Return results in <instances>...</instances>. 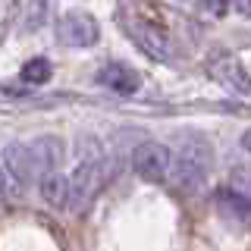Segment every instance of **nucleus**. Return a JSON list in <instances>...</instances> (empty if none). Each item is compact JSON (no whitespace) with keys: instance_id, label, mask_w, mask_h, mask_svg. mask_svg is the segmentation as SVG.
I'll return each instance as SVG.
<instances>
[{"instance_id":"f257e3e1","label":"nucleus","mask_w":251,"mask_h":251,"mask_svg":"<svg viewBox=\"0 0 251 251\" xmlns=\"http://www.w3.org/2000/svg\"><path fill=\"white\" fill-rule=\"evenodd\" d=\"M210 163H214V148H210V141L204 135H198V132H185V135L179 138L176 151H173V170H170L173 185L182 195H195L207 182Z\"/></svg>"},{"instance_id":"f03ea898","label":"nucleus","mask_w":251,"mask_h":251,"mask_svg":"<svg viewBox=\"0 0 251 251\" xmlns=\"http://www.w3.org/2000/svg\"><path fill=\"white\" fill-rule=\"evenodd\" d=\"M100 185H104V151H100V145L94 138H88V151L78 148V167L69 176V192H73L69 204L75 210L88 207L94 195L100 192Z\"/></svg>"},{"instance_id":"7ed1b4c3","label":"nucleus","mask_w":251,"mask_h":251,"mask_svg":"<svg viewBox=\"0 0 251 251\" xmlns=\"http://www.w3.org/2000/svg\"><path fill=\"white\" fill-rule=\"evenodd\" d=\"M132 170L141 182H167L170 170H173V151L163 141H141L132 151Z\"/></svg>"},{"instance_id":"20e7f679","label":"nucleus","mask_w":251,"mask_h":251,"mask_svg":"<svg viewBox=\"0 0 251 251\" xmlns=\"http://www.w3.org/2000/svg\"><path fill=\"white\" fill-rule=\"evenodd\" d=\"M57 38L66 47H94L100 41V25L91 13L73 10L57 22Z\"/></svg>"},{"instance_id":"39448f33","label":"nucleus","mask_w":251,"mask_h":251,"mask_svg":"<svg viewBox=\"0 0 251 251\" xmlns=\"http://www.w3.org/2000/svg\"><path fill=\"white\" fill-rule=\"evenodd\" d=\"M214 207L223 217V223H229L232 229H251V198H245L235 188H217L214 192Z\"/></svg>"},{"instance_id":"423d86ee","label":"nucleus","mask_w":251,"mask_h":251,"mask_svg":"<svg viewBox=\"0 0 251 251\" xmlns=\"http://www.w3.org/2000/svg\"><path fill=\"white\" fill-rule=\"evenodd\" d=\"M129 38L148 53V57H154V60H170V41H167V35L157 28V22L141 19V16H132V22H129Z\"/></svg>"},{"instance_id":"0eeeda50","label":"nucleus","mask_w":251,"mask_h":251,"mask_svg":"<svg viewBox=\"0 0 251 251\" xmlns=\"http://www.w3.org/2000/svg\"><path fill=\"white\" fill-rule=\"evenodd\" d=\"M31 154V167H35V179L47 176V173H57L60 160H63V141L57 135H41L28 145Z\"/></svg>"},{"instance_id":"6e6552de","label":"nucleus","mask_w":251,"mask_h":251,"mask_svg":"<svg viewBox=\"0 0 251 251\" xmlns=\"http://www.w3.org/2000/svg\"><path fill=\"white\" fill-rule=\"evenodd\" d=\"M98 82L104 85V88L116 91V94H135L141 88V75L129 66V63H120V60L104 63L100 73H98Z\"/></svg>"},{"instance_id":"1a4fd4ad","label":"nucleus","mask_w":251,"mask_h":251,"mask_svg":"<svg viewBox=\"0 0 251 251\" xmlns=\"http://www.w3.org/2000/svg\"><path fill=\"white\" fill-rule=\"evenodd\" d=\"M3 163H6V173H10L19 185H28L31 179H35V167H31L28 145H22V141H13V145L3 148Z\"/></svg>"},{"instance_id":"9d476101","label":"nucleus","mask_w":251,"mask_h":251,"mask_svg":"<svg viewBox=\"0 0 251 251\" xmlns=\"http://www.w3.org/2000/svg\"><path fill=\"white\" fill-rule=\"evenodd\" d=\"M38 188H41V198H44V204L47 207H66L69 204V176H63V173L57 170V173H47V176H41L38 179Z\"/></svg>"},{"instance_id":"9b49d317","label":"nucleus","mask_w":251,"mask_h":251,"mask_svg":"<svg viewBox=\"0 0 251 251\" xmlns=\"http://www.w3.org/2000/svg\"><path fill=\"white\" fill-rule=\"evenodd\" d=\"M50 73H53V66H50L47 57H31L25 66H22L19 78L25 85H44V82H50Z\"/></svg>"},{"instance_id":"f8f14e48","label":"nucleus","mask_w":251,"mask_h":251,"mask_svg":"<svg viewBox=\"0 0 251 251\" xmlns=\"http://www.w3.org/2000/svg\"><path fill=\"white\" fill-rule=\"evenodd\" d=\"M47 16H50V0H28V3H25V16H22V28H25V31L44 28Z\"/></svg>"},{"instance_id":"ddd939ff","label":"nucleus","mask_w":251,"mask_h":251,"mask_svg":"<svg viewBox=\"0 0 251 251\" xmlns=\"http://www.w3.org/2000/svg\"><path fill=\"white\" fill-rule=\"evenodd\" d=\"M223 66H226V73H223V69H214V73H217L220 78H223L226 85H235V88H239L242 94H251V82H248V75L242 73V66H239V63H235V60H226Z\"/></svg>"},{"instance_id":"4468645a","label":"nucleus","mask_w":251,"mask_h":251,"mask_svg":"<svg viewBox=\"0 0 251 251\" xmlns=\"http://www.w3.org/2000/svg\"><path fill=\"white\" fill-rule=\"evenodd\" d=\"M201 3H204V10L210 16H223L226 6H229V0H201Z\"/></svg>"},{"instance_id":"2eb2a0df","label":"nucleus","mask_w":251,"mask_h":251,"mask_svg":"<svg viewBox=\"0 0 251 251\" xmlns=\"http://www.w3.org/2000/svg\"><path fill=\"white\" fill-rule=\"evenodd\" d=\"M229 6L239 16H245V19H251V0H229Z\"/></svg>"},{"instance_id":"dca6fc26","label":"nucleus","mask_w":251,"mask_h":251,"mask_svg":"<svg viewBox=\"0 0 251 251\" xmlns=\"http://www.w3.org/2000/svg\"><path fill=\"white\" fill-rule=\"evenodd\" d=\"M242 148H245V151L251 154V129L245 132V135H242Z\"/></svg>"},{"instance_id":"f3484780","label":"nucleus","mask_w":251,"mask_h":251,"mask_svg":"<svg viewBox=\"0 0 251 251\" xmlns=\"http://www.w3.org/2000/svg\"><path fill=\"white\" fill-rule=\"evenodd\" d=\"M3 188H6V176H3V170H0V195H3Z\"/></svg>"}]
</instances>
